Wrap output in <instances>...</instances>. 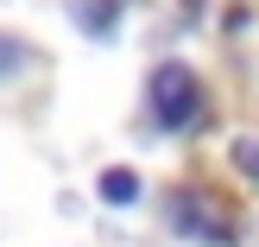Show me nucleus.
I'll return each mask as SVG.
<instances>
[{
    "instance_id": "nucleus-2",
    "label": "nucleus",
    "mask_w": 259,
    "mask_h": 247,
    "mask_svg": "<svg viewBox=\"0 0 259 247\" xmlns=\"http://www.w3.org/2000/svg\"><path fill=\"white\" fill-rule=\"evenodd\" d=\"M70 19L89 38H114L120 32V0H70Z\"/></svg>"
},
{
    "instance_id": "nucleus-1",
    "label": "nucleus",
    "mask_w": 259,
    "mask_h": 247,
    "mask_svg": "<svg viewBox=\"0 0 259 247\" xmlns=\"http://www.w3.org/2000/svg\"><path fill=\"white\" fill-rule=\"evenodd\" d=\"M146 95H152V114H158L164 133H184V127H202V89L190 76V63L164 57L158 70L146 76Z\"/></svg>"
},
{
    "instance_id": "nucleus-3",
    "label": "nucleus",
    "mask_w": 259,
    "mask_h": 247,
    "mask_svg": "<svg viewBox=\"0 0 259 247\" xmlns=\"http://www.w3.org/2000/svg\"><path fill=\"white\" fill-rule=\"evenodd\" d=\"M101 203H114V209H126V203H139V171H126V165H114V171L95 178Z\"/></svg>"
},
{
    "instance_id": "nucleus-4",
    "label": "nucleus",
    "mask_w": 259,
    "mask_h": 247,
    "mask_svg": "<svg viewBox=\"0 0 259 247\" xmlns=\"http://www.w3.org/2000/svg\"><path fill=\"white\" fill-rule=\"evenodd\" d=\"M228 159H234V171L247 178V184H259V139H247V133H240L234 146H228Z\"/></svg>"
},
{
    "instance_id": "nucleus-6",
    "label": "nucleus",
    "mask_w": 259,
    "mask_h": 247,
    "mask_svg": "<svg viewBox=\"0 0 259 247\" xmlns=\"http://www.w3.org/2000/svg\"><path fill=\"white\" fill-rule=\"evenodd\" d=\"M184 13H190V19H202V0H184Z\"/></svg>"
},
{
    "instance_id": "nucleus-5",
    "label": "nucleus",
    "mask_w": 259,
    "mask_h": 247,
    "mask_svg": "<svg viewBox=\"0 0 259 247\" xmlns=\"http://www.w3.org/2000/svg\"><path fill=\"white\" fill-rule=\"evenodd\" d=\"M25 57H32V51H25V38H13V32H0V83H7V76L19 70Z\"/></svg>"
}]
</instances>
